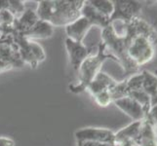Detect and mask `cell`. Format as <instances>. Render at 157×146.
<instances>
[{
    "label": "cell",
    "mask_w": 157,
    "mask_h": 146,
    "mask_svg": "<svg viewBox=\"0 0 157 146\" xmlns=\"http://www.w3.org/2000/svg\"><path fill=\"white\" fill-rule=\"evenodd\" d=\"M92 28L93 25L90 24V21L81 16L77 20L64 26V29H66L67 38H69L75 42L83 43L84 38Z\"/></svg>",
    "instance_id": "obj_9"
},
{
    "label": "cell",
    "mask_w": 157,
    "mask_h": 146,
    "mask_svg": "<svg viewBox=\"0 0 157 146\" xmlns=\"http://www.w3.org/2000/svg\"><path fill=\"white\" fill-rule=\"evenodd\" d=\"M153 73H154V74H155V75H157V69H156V70H155V71H154V72H153Z\"/></svg>",
    "instance_id": "obj_27"
},
{
    "label": "cell",
    "mask_w": 157,
    "mask_h": 146,
    "mask_svg": "<svg viewBox=\"0 0 157 146\" xmlns=\"http://www.w3.org/2000/svg\"><path fill=\"white\" fill-rule=\"evenodd\" d=\"M143 127V120L142 121H133L128 126L119 129L117 133H114L115 144L120 143L124 140L128 139H135L136 140L140 133V129Z\"/></svg>",
    "instance_id": "obj_15"
},
{
    "label": "cell",
    "mask_w": 157,
    "mask_h": 146,
    "mask_svg": "<svg viewBox=\"0 0 157 146\" xmlns=\"http://www.w3.org/2000/svg\"><path fill=\"white\" fill-rule=\"evenodd\" d=\"M123 25V32L129 39L127 54L130 59L138 67H142L153 59L157 44L150 38L144 35H135Z\"/></svg>",
    "instance_id": "obj_3"
},
{
    "label": "cell",
    "mask_w": 157,
    "mask_h": 146,
    "mask_svg": "<svg viewBox=\"0 0 157 146\" xmlns=\"http://www.w3.org/2000/svg\"><path fill=\"white\" fill-rule=\"evenodd\" d=\"M0 146H15V141L9 137H0Z\"/></svg>",
    "instance_id": "obj_24"
},
{
    "label": "cell",
    "mask_w": 157,
    "mask_h": 146,
    "mask_svg": "<svg viewBox=\"0 0 157 146\" xmlns=\"http://www.w3.org/2000/svg\"><path fill=\"white\" fill-rule=\"evenodd\" d=\"M93 97H94V100L96 101V103L101 107H106L113 102L111 95L109 94V91L101 92V93H98L95 95H93Z\"/></svg>",
    "instance_id": "obj_21"
},
{
    "label": "cell",
    "mask_w": 157,
    "mask_h": 146,
    "mask_svg": "<svg viewBox=\"0 0 157 146\" xmlns=\"http://www.w3.org/2000/svg\"><path fill=\"white\" fill-rule=\"evenodd\" d=\"M89 2L101 14L109 18L110 20L111 15L114 11V5H113L112 0H89Z\"/></svg>",
    "instance_id": "obj_17"
},
{
    "label": "cell",
    "mask_w": 157,
    "mask_h": 146,
    "mask_svg": "<svg viewBox=\"0 0 157 146\" xmlns=\"http://www.w3.org/2000/svg\"><path fill=\"white\" fill-rule=\"evenodd\" d=\"M81 16L87 19L93 26L100 28L101 30L110 24L109 18L101 14L97 9H95L88 1H84L83 6L81 8Z\"/></svg>",
    "instance_id": "obj_10"
},
{
    "label": "cell",
    "mask_w": 157,
    "mask_h": 146,
    "mask_svg": "<svg viewBox=\"0 0 157 146\" xmlns=\"http://www.w3.org/2000/svg\"><path fill=\"white\" fill-rule=\"evenodd\" d=\"M64 43H66V48L69 58L70 66L74 70L78 71L82 62L91 54V50L84 43L75 42L69 38H67Z\"/></svg>",
    "instance_id": "obj_7"
},
{
    "label": "cell",
    "mask_w": 157,
    "mask_h": 146,
    "mask_svg": "<svg viewBox=\"0 0 157 146\" xmlns=\"http://www.w3.org/2000/svg\"><path fill=\"white\" fill-rule=\"evenodd\" d=\"M109 94L111 95L112 100H116V99H122V97L127 96L128 90H127L126 80L117 82L114 87H112L109 90Z\"/></svg>",
    "instance_id": "obj_19"
},
{
    "label": "cell",
    "mask_w": 157,
    "mask_h": 146,
    "mask_svg": "<svg viewBox=\"0 0 157 146\" xmlns=\"http://www.w3.org/2000/svg\"><path fill=\"white\" fill-rule=\"evenodd\" d=\"M114 133L111 129L105 128L88 127L75 132L77 141H93L99 143L115 144Z\"/></svg>",
    "instance_id": "obj_6"
},
{
    "label": "cell",
    "mask_w": 157,
    "mask_h": 146,
    "mask_svg": "<svg viewBox=\"0 0 157 146\" xmlns=\"http://www.w3.org/2000/svg\"><path fill=\"white\" fill-rule=\"evenodd\" d=\"M116 83V80H114L111 76L101 70L95 76V78L91 81V83L88 85L86 90H88L92 95H95L96 94L101 93V92L109 91L112 87H114Z\"/></svg>",
    "instance_id": "obj_12"
},
{
    "label": "cell",
    "mask_w": 157,
    "mask_h": 146,
    "mask_svg": "<svg viewBox=\"0 0 157 146\" xmlns=\"http://www.w3.org/2000/svg\"><path fill=\"white\" fill-rule=\"evenodd\" d=\"M145 118L152 124V126L157 129V103L150 107L148 113L145 116Z\"/></svg>",
    "instance_id": "obj_22"
},
{
    "label": "cell",
    "mask_w": 157,
    "mask_h": 146,
    "mask_svg": "<svg viewBox=\"0 0 157 146\" xmlns=\"http://www.w3.org/2000/svg\"><path fill=\"white\" fill-rule=\"evenodd\" d=\"M39 21L38 16L36 12L30 9L25 10L19 18H16L14 21V33L24 34L25 32L30 30Z\"/></svg>",
    "instance_id": "obj_11"
},
{
    "label": "cell",
    "mask_w": 157,
    "mask_h": 146,
    "mask_svg": "<svg viewBox=\"0 0 157 146\" xmlns=\"http://www.w3.org/2000/svg\"><path fill=\"white\" fill-rule=\"evenodd\" d=\"M11 68H12V67H11L9 64H7V63H5V62L0 61V72H1V71H5V70H9Z\"/></svg>",
    "instance_id": "obj_26"
},
{
    "label": "cell",
    "mask_w": 157,
    "mask_h": 146,
    "mask_svg": "<svg viewBox=\"0 0 157 146\" xmlns=\"http://www.w3.org/2000/svg\"><path fill=\"white\" fill-rule=\"evenodd\" d=\"M54 28L51 24L47 21L39 20L36 24L30 30L25 32L24 34H20L25 38L32 40V39H46L51 37L54 33Z\"/></svg>",
    "instance_id": "obj_13"
},
{
    "label": "cell",
    "mask_w": 157,
    "mask_h": 146,
    "mask_svg": "<svg viewBox=\"0 0 157 146\" xmlns=\"http://www.w3.org/2000/svg\"><path fill=\"white\" fill-rule=\"evenodd\" d=\"M107 58L113 59L106 53L104 43L101 41L98 45V49H97L96 54L91 53L80 66L78 69L79 83L77 85L70 86L69 87L70 91L74 92V93H81V92L87 89L88 85L91 83V81L101 71V66Z\"/></svg>",
    "instance_id": "obj_2"
},
{
    "label": "cell",
    "mask_w": 157,
    "mask_h": 146,
    "mask_svg": "<svg viewBox=\"0 0 157 146\" xmlns=\"http://www.w3.org/2000/svg\"><path fill=\"white\" fill-rule=\"evenodd\" d=\"M112 103L123 113H125L127 116L132 118L134 121H142L147 116V112L144 109V107L138 101L129 96L113 100Z\"/></svg>",
    "instance_id": "obj_8"
},
{
    "label": "cell",
    "mask_w": 157,
    "mask_h": 146,
    "mask_svg": "<svg viewBox=\"0 0 157 146\" xmlns=\"http://www.w3.org/2000/svg\"><path fill=\"white\" fill-rule=\"evenodd\" d=\"M12 39L18 46L20 57L24 63H29L31 67H36L37 64L45 59L44 50L38 43L26 39L18 33H14Z\"/></svg>",
    "instance_id": "obj_4"
},
{
    "label": "cell",
    "mask_w": 157,
    "mask_h": 146,
    "mask_svg": "<svg viewBox=\"0 0 157 146\" xmlns=\"http://www.w3.org/2000/svg\"><path fill=\"white\" fill-rule=\"evenodd\" d=\"M126 84H127V90L129 92H134V91H142L143 90V73L139 72L137 74H134L132 76H130L125 79ZM128 95V94H127Z\"/></svg>",
    "instance_id": "obj_18"
},
{
    "label": "cell",
    "mask_w": 157,
    "mask_h": 146,
    "mask_svg": "<svg viewBox=\"0 0 157 146\" xmlns=\"http://www.w3.org/2000/svg\"><path fill=\"white\" fill-rule=\"evenodd\" d=\"M7 10L14 15L15 18H19L20 16L25 11V2L9 0L8 4H7Z\"/></svg>",
    "instance_id": "obj_20"
},
{
    "label": "cell",
    "mask_w": 157,
    "mask_h": 146,
    "mask_svg": "<svg viewBox=\"0 0 157 146\" xmlns=\"http://www.w3.org/2000/svg\"><path fill=\"white\" fill-rule=\"evenodd\" d=\"M136 141L139 146H157L156 129L147 118L143 120V127Z\"/></svg>",
    "instance_id": "obj_14"
},
{
    "label": "cell",
    "mask_w": 157,
    "mask_h": 146,
    "mask_svg": "<svg viewBox=\"0 0 157 146\" xmlns=\"http://www.w3.org/2000/svg\"><path fill=\"white\" fill-rule=\"evenodd\" d=\"M117 146H139V144L135 139H128L120 143H117Z\"/></svg>",
    "instance_id": "obj_25"
},
{
    "label": "cell",
    "mask_w": 157,
    "mask_h": 146,
    "mask_svg": "<svg viewBox=\"0 0 157 146\" xmlns=\"http://www.w3.org/2000/svg\"><path fill=\"white\" fill-rule=\"evenodd\" d=\"M143 91L151 99L157 95V75L148 70H143Z\"/></svg>",
    "instance_id": "obj_16"
},
{
    "label": "cell",
    "mask_w": 157,
    "mask_h": 146,
    "mask_svg": "<svg viewBox=\"0 0 157 146\" xmlns=\"http://www.w3.org/2000/svg\"><path fill=\"white\" fill-rule=\"evenodd\" d=\"M83 3L81 0H43L38 2L35 12L39 20L53 26H67L81 17Z\"/></svg>",
    "instance_id": "obj_1"
},
{
    "label": "cell",
    "mask_w": 157,
    "mask_h": 146,
    "mask_svg": "<svg viewBox=\"0 0 157 146\" xmlns=\"http://www.w3.org/2000/svg\"><path fill=\"white\" fill-rule=\"evenodd\" d=\"M114 11L110 17V24L121 23L127 24L138 17H140L142 2L136 0H113Z\"/></svg>",
    "instance_id": "obj_5"
},
{
    "label": "cell",
    "mask_w": 157,
    "mask_h": 146,
    "mask_svg": "<svg viewBox=\"0 0 157 146\" xmlns=\"http://www.w3.org/2000/svg\"><path fill=\"white\" fill-rule=\"evenodd\" d=\"M78 146H117V144H107V143H99L93 141H77Z\"/></svg>",
    "instance_id": "obj_23"
}]
</instances>
